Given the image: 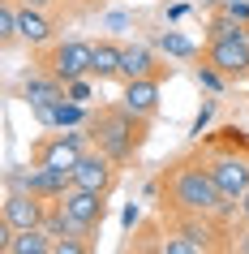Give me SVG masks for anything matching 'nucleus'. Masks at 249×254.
Returning a JSON list of instances; mask_svg holds the SVG:
<instances>
[{"label": "nucleus", "mask_w": 249, "mask_h": 254, "mask_svg": "<svg viewBox=\"0 0 249 254\" xmlns=\"http://www.w3.org/2000/svg\"><path fill=\"white\" fill-rule=\"evenodd\" d=\"M168 198L176 211H194V215H223L232 211V198H223V190L215 186V177H210V168H198V164H181L176 173H172L168 181Z\"/></svg>", "instance_id": "1"}, {"label": "nucleus", "mask_w": 249, "mask_h": 254, "mask_svg": "<svg viewBox=\"0 0 249 254\" xmlns=\"http://www.w3.org/2000/svg\"><path fill=\"white\" fill-rule=\"evenodd\" d=\"M142 117H133L129 108H103L99 117H91V125H86V134L95 138V147L103 151V155H112V160H129L133 151H138V142H142Z\"/></svg>", "instance_id": "2"}, {"label": "nucleus", "mask_w": 249, "mask_h": 254, "mask_svg": "<svg viewBox=\"0 0 249 254\" xmlns=\"http://www.w3.org/2000/svg\"><path fill=\"white\" fill-rule=\"evenodd\" d=\"M206 65H215L219 73H228V78H241V73H249V35H245V30H236V35L210 39Z\"/></svg>", "instance_id": "3"}, {"label": "nucleus", "mask_w": 249, "mask_h": 254, "mask_svg": "<svg viewBox=\"0 0 249 254\" xmlns=\"http://www.w3.org/2000/svg\"><path fill=\"white\" fill-rule=\"evenodd\" d=\"M91 61H95V43L65 39V43H56L48 65H52V73L60 82H73V78H91Z\"/></svg>", "instance_id": "4"}, {"label": "nucleus", "mask_w": 249, "mask_h": 254, "mask_svg": "<svg viewBox=\"0 0 249 254\" xmlns=\"http://www.w3.org/2000/svg\"><path fill=\"white\" fill-rule=\"evenodd\" d=\"M73 186L95 190V194H107V190L116 186V160L103 155V151H86L82 164L73 168Z\"/></svg>", "instance_id": "5"}, {"label": "nucleus", "mask_w": 249, "mask_h": 254, "mask_svg": "<svg viewBox=\"0 0 249 254\" xmlns=\"http://www.w3.org/2000/svg\"><path fill=\"white\" fill-rule=\"evenodd\" d=\"M48 207H43L39 194H30V190H9L4 194V224H13L17 233L22 228H39Z\"/></svg>", "instance_id": "6"}, {"label": "nucleus", "mask_w": 249, "mask_h": 254, "mask_svg": "<svg viewBox=\"0 0 249 254\" xmlns=\"http://www.w3.org/2000/svg\"><path fill=\"white\" fill-rule=\"evenodd\" d=\"M60 207H65L69 215H73V220H78L82 228H86V233H91L95 224H99V220H103V194H95V190H82V186H69L65 194H60Z\"/></svg>", "instance_id": "7"}, {"label": "nucleus", "mask_w": 249, "mask_h": 254, "mask_svg": "<svg viewBox=\"0 0 249 254\" xmlns=\"http://www.w3.org/2000/svg\"><path fill=\"white\" fill-rule=\"evenodd\" d=\"M86 134H60V138H52V142H43L39 147V160L48 164V168H60V173H73L82 164V155H86Z\"/></svg>", "instance_id": "8"}, {"label": "nucleus", "mask_w": 249, "mask_h": 254, "mask_svg": "<svg viewBox=\"0 0 249 254\" xmlns=\"http://www.w3.org/2000/svg\"><path fill=\"white\" fill-rule=\"evenodd\" d=\"M210 177L223 190V198H232V202H241V194L249 190V164L236 160V155H219V160L210 164Z\"/></svg>", "instance_id": "9"}, {"label": "nucleus", "mask_w": 249, "mask_h": 254, "mask_svg": "<svg viewBox=\"0 0 249 254\" xmlns=\"http://www.w3.org/2000/svg\"><path fill=\"white\" fill-rule=\"evenodd\" d=\"M120 104L129 108L133 117H142V121H150L159 112V82L155 78H133L129 86H125V99Z\"/></svg>", "instance_id": "10"}, {"label": "nucleus", "mask_w": 249, "mask_h": 254, "mask_svg": "<svg viewBox=\"0 0 249 254\" xmlns=\"http://www.w3.org/2000/svg\"><path fill=\"white\" fill-rule=\"evenodd\" d=\"M22 91H26V99H30V108H56V104H65L69 95H65V82L56 78H35V73H26L22 78Z\"/></svg>", "instance_id": "11"}, {"label": "nucleus", "mask_w": 249, "mask_h": 254, "mask_svg": "<svg viewBox=\"0 0 249 254\" xmlns=\"http://www.w3.org/2000/svg\"><path fill=\"white\" fill-rule=\"evenodd\" d=\"M215 233H210L206 224H189V228H181V233H172L168 241H163V250L168 254H206L210 246H215Z\"/></svg>", "instance_id": "12"}, {"label": "nucleus", "mask_w": 249, "mask_h": 254, "mask_svg": "<svg viewBox=\"0 0 249 254\" xmlns=\"http://www.w3.org/2000/svg\"><path fill=\"white\" fill-rule=\"evenodd\" d=\"M150 73H155V61H150V52H146L142 43H138V48H125V52H120V78L125 82H133V78H150Z\"/></svg>", "instance_id": "13"}, {"label": "nucleus", "mask_w": 249, "mask_h": 254, "mask_svg": "<svg viewBox=\"0 0 249 254\" xmlns=\"http://www.w3.org/2000/svg\"><path fill=\"white\" fill-rule=\"evenodd\" d=\"M120 52L116 43H95V61H91V78H120Z\"/></svg>", "instance_id": "14"}, {"label": "nucleus", "mask_w": 249, "mask_h": 254, "mask_svg": "<svg viewBox=\"0 0 249 254\" xmlns=\"http://www.w3.org/2000/svg\"><path fill=\"white\" fill-rule=\"evenodd\" d=\"M17 26H22V39H26V43H48V39H52V22L43 17V9H30V4H22Z\"/></svg>", "instance_id": "15"}, {"label": "nucleus", "mask_w": 249, "mask_h": 254, "mask_svg": "<svg viewBox=\"0 0 249 254\" xmlns=\"http://www.w3.org/2000/svg\"><path fill=\"white\" fill-rule=\"evenodd\" d=\"M9 254H52V233L48 228H22L13 237V246H9Z\"/></svg>", "instance_id": "16"}, {"label": "nucleus", "mask_w": 249, "mask_h": 254, "mask_svg": "<svg viewBox=\"0 0 249 254\" xmlns=\"http://www.w3.org/2000/svg\"><path fill=\"white\" fill-rule=\"evenodd\" d=\"M78 121H86L82 104H73V99H65V104H56V125H60V129H65V125H78Z\"/></svg>", "instance_id": "17"}, {"label": "nucleus", "mask_w": 249, "mask_h": 254, "mask_svg": "<svg viewBox=\"0 0 249 254\" xmlns=\"http://www.w3.org/2000/svg\"><path fill=\"white\" fill-rule=\"evenodd\" d=\"M159 48H163V52H172V56H194V43L185 39V35H163V39H159Z\"/></svg>", "instance_id": "18"}, {"label": "nucleus", "mask_w": 249, "mask_h": 254, "mask_svg": "<svg viewBox=\"0 0 249 254\" xmlns=\"http://www.w3.org/2000/svg\"><path fill=\"white\" fill-rule=\"evenodd\" d=\"M82 233H69V237H56L52 241V254H82L86 250V241H78Z\"/></svg>", "instance_id": "19"}, {"label": "nucleus", "mask_w": 249, "mask_h": 254, "mask_svg": "<svg viewBox=\"0 0 249 254\" xmlns=\"http://www.w3.org/2000/svg\"><path fill=\"white\" fill-rule=\"evenodd\" d=\"M65 95L73 99V104H86V99H91V82H86V78H73V82H65Z\"/></svg>", "instance_id": "20"}, {"label": "nucleus", "mask_w": 249, "mask_h": 254, "mask_svg": "<svg viewBox=\"0 0 249 254\" xmlns=\"http://www.w3.org/2000/svg\"><path fill=\"white\" fill-rule=\"evenodd\" d=\"M223 13L236 22H249V0H223Z\"/></svg>", "instance_id": "21"}, {"label": "nucleus", "mask_w": 249, "mask_h": 254, "mask_svg": "<svg viewBox=\"0 0 249 254\" xmlns=\"http://www.w3.org/2000/svg\"><path fill=\"white\" fill-rule=\"evenodd\" d=\"M198 82H202V86H206V91H219L223 82H219V69L210 65V69H198Z\"/></svg>", "instance_id": "22"}, {"label": "nucleus", "mask_w": 249, "mask_h": 254, "mask_svg": "<svg viewBox=\"0 0 249 254\" xmlns=\"http://www.w3.org/2000/svg\"><path fill=\"white\" fill-rule=\"evenodd\" d=\"M236 250H241V254H249V233H241V237H236Z\"/></svg>", "instance_id": "23"}, {"label": "nucleus", "mask_w": 249, "mask_h": 254, "mask_svg": "<svg viewBox=\"0 0 249 254\" xmlns=\"http://www.w3.org/2000/svg\"><path fill=\"white\" fill-rule=\"evenodd\" d=\"M17 4H30V9H48L52 0H17Z\"/></svg>", "instance_id": "24"}, {"label": "nucleus", "mask_w": 249, "mask_h": 254, "mask_svg": "<svg viewBox=\"0 0 249 254\" xmlns=\"http://www.w3.org/2000/svg\"><path fill=\"white\" fill-rule=\"evenodd\" d=\"M241 215H245V220H249V190H245V194H241Z\"/></svg>", "instance_id": "25"}]
</instances>
